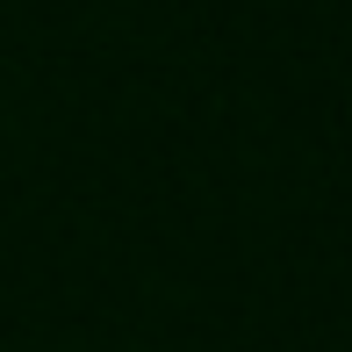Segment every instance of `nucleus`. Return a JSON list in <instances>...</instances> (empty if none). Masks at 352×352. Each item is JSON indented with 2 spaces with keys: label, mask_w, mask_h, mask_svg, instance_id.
<instances>
[]
</instances>
